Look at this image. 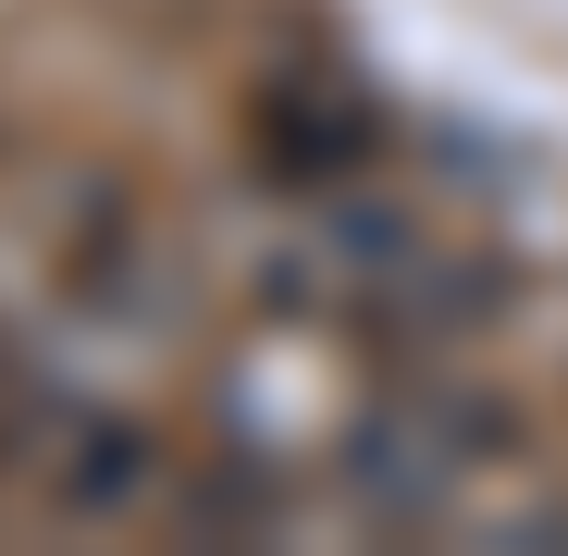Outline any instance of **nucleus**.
<instances>
[{"instance_id": "nucleus-1", "label": "nucleus", "mask_w": 568, "mask_h": 556, "mask_svg": "<svg viewBox=\"0 0 568 556\" xmlns=\"http://www.w3.org/2000/svg\"><path fill=\"white\" fill-rule=\"evenodd\" d=\"M457 483H469V445H445L433 408H384V421L358 433V495H371V507L420 519V507H445Z\"/></svg>"}]
</instances>
